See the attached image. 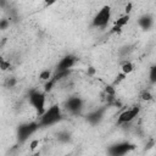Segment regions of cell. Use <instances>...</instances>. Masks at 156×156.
I'll return each instance as SVG.
<instances>
[{
  "mask_svg": "<svg viewBox=\"0 0 156 156\" xmlns=\"http://www.w3.org/2000/svg\"><path fill=\"white\" fill-rule=\"evenodd\" d=\"M17 84V79L15 78V77H10V78H7V80H6V87L7 88H13L15 85Z\"/></svg>",
  "mask_w": 156,
  "mask_h": 156,
  "instance_id": "obj_17",
  "label": "cell"
},
{
  "mask_svg": "<svg viewBox=\"0 0 156 156\" xmlns=\"http://www.w3.org/2000/svg\"><path fill=\"white\" fill-rule=\"evenodd\" d=\"M132 6H133V4H132V2H129V4H128V5L126 6V15H129V13H130Z\"/></svg>",
  "mask_w": 156,
  "mask_h": 156,
  "instance_id": "obj_22",
  "label": "cell"
},
{
  "mask_svg": "<svg viewBox=\"0 0 156 156\" xmlns=\"http://www.w3.org/2000/svg\"><path fill=\"white\" fill-rule=\"evenodd\" d=\"M39 126L37 122H26V123H21L18 124L17 129H16V138L17 141L20 144L26 143L37 130H38Z\"/></svg>",
  "mask_w": 156,
  "mask_h": 156,
  "instance_id": "obj_3",
  "label": "cell"
},
{
  "mask_svg": "<svg viewBox=\"0 0 156 156\" xmlns=\"http://www.w3.org/2000/svg\"><path fill=\"white\" fill-rule=\"evenodd\" d=\"M11 67V63H10V61H7V60H2V62L0 63V69L1 71H6V69H9Z\"/></svg>",
  "mask_w": 156,
  "mask_h": 156,
  "instance_id": "obj_18",
  "label": "cell"
},
{
  "mask_svg": "<svg viewBox=\"0 0 156 156\" xmlns=\"http://www.w3.org/2000/svg\"><path fill=\"white\" fill-rule=\"evenodd\" d=\"M149 77H150V82H151V84H155V83H156V66H151Z\"/></svg>",
  "mask_w": 156,
  "mask_h": 156,
  "instance_id": "obj_15",
  "label": "cell"
},
{
  "mask_svg": "<svg viewBox=\"0 0 156 156\" xmlns=\"http://www.w3.org/2000/svg\"><path fill=\"white\" fill-rule=\"evenodd\" d=\"M29 156H38V154H34V155H29Z\"/></svg>",
  "mask_w": 156,
  "mask_h": 156,
  "instance_id": "obj_25",
  "label": "cell"
},
{
  "mask_svg": "<svg viewBox=\"0 0 156 156\" xmlns=\"http://www.w3.org/2000/svg\"><path fill=\"white\" fill-rule=\"evenodd\" d=\"M138 24L143 30H150L154 26V17L150 13H144L138 18Z\"/></svg>",
  "mask_w": 156,
  "mask_h": 156,
  "instance_id": "obj_10",
  "label": "cell"
},
{
  "mask_svg": "<svg viewBox=\"0 0 156 156\" xmlns=\"http://www.w3.org/2000/svg\"><path fill=\"white\" fill-rule=\"evenodd\" d=\"M56 139L60 143H69L71 139H72V135H71V133H68L66 130H62V132H58L56 134Z\"/></svg>",
  "mask_w": 156,
  "mask_h": 156,
  "instance_id": "obj_12",
  "label": "cell"
},
{
  "mask_svg": "<svg viewBox=\"0 0 156 156\" xmlns=\"http://www.w3.org/2000/svg\"><path fill=\"white\" fill-rule=\"evenodd\" d=\"M77 62V57L72 54H67L65 55L57 63L56 66V72H61V71H71L72 67L76 65Z\"/></svg>",
  "mask_w": 156,
  "mask_h": 156,
  "instance_id": "obj_9",
  "label": "cell"
},
{
  "mask_svg": "<svg viewBox=\"0 0 156 156\" xmlns=\"http://www.w3.org/2000/svg\"><path fill=\"white\" fill-rule=\"evenodd\" d=\"M62 119V110L61 107L55 104V105H51L49 108H46L40 116H39V119H38V126L39 128H45V127H51L56 123H58Z\"/></svg>",
  "mask_w": 156,
  "mask_h": 156,
  "instance_id": "obj_1",
  "label": "cell"
},
{
  "mask_svg": "<svg viewBox=\"0 0 156 156\" xmlns=\"http://www.w3.org/2000/svg\"><path fill=\"white\" fill-rule=\"evenodd\" d=\"M94 72H95V69H94L93 67H90V68H89V74H93Z\"/></svg>",
  "mask_w": 156,
  "mask_h": 156,
  "instance_id": "obj_23",
  "label": "cell"
},
{
  "mask_svg": "<svg viewBox=\"0 0 156 156\" xmlns=\"http://www.w3.org/2000/svg\"><path fill=\"white\" fill-rule=\"evenodd\" d=\"M111 7L108 5H104L96 13L95 16L93 17V21H91V26L94 28H104L108 24L110 20H111Z\"/></svg>",
  "mask_w": 156,
  "mask_h": 156,
  "instance_id": "obj_4",
  "label": "cell"
},
{
  "mask_svg": "<svg viewBox=\"0 0 156 156\" xmlns=\"http://www.w3.org/2000/svg\"><path fill=\"white\" fill-rule=\"evenodd\" d=\"M2 60H4V57H2V56H0V63L2 62Z\"/></svg>",
  "mask_w": 156,
  "mask_h": 156,
  "instance_id": "obj_24",
  "label": "cell"
},
{
  "mask_svg": "<svg viewBox=\"0 0 156 156\" xmlns=\"http://www.w3.org/2000/svg\"><path fill=\"white\" fill-rule=\"evenodd\" d=\"M141 99H143V100H146V101H150V100L152 99V95L150 94V91L144 90V91L141 93Z\"/></svg>",
  "mask_w": 156,
  "mask_h": 156,
  "instance_id": "obj_19",
  "label": "cell"
},
{
  "mask_svg": "<svg viewBox=\"0 0 156 156\" xmlns=\"http://www.w3.org/2000/svg\"><path fill=\"white\" fill-rule=\"evenodd\" d=\"M133 69H134V65L132 62H124L122 65V73L126 74V76L129 74V73H132Z\"/></svg>",
  "mask_w": 156,
  "mask_h": 156,
  "instance_id": "obj_13",
  "label": "cell"
},
{
  "mask_svg": "<svg viewBox=\"0 0 156 156\" xmlns=\"http://www.w3.org/2000/svg\"><path fill=\"white\" fill-rule=\"evenodd\" d=\"M10 26V21L7 18H1L0 20V30H5L7 29Z\"/></svg>",
  "mask_w": 156,
  "mask_h": 156,
  "instance_id": "obj_16",
  "label": "cell"
},
{
  "mask_svg": "<svg viewBox=\"0 0 156 156\" xmlns=\"http://www.w3.org/2000/svg\"><path fill=\"white\" fill-rule=\"evenodd\" d=\"M38 145H39V140H38V139L33 140V141L30 143V145H29V146H30V150H32V151H33V150H35Z\"/></svg>",
  "mask_w": 156,
  "mask_h": 156,
  "instance_id": "obj_20",
  "label": "cell"
},
{
  "mask_svg": "<svg viewBox=\"0 0 156 156\" xmlns=\"http://www.w3.org/2000/svg\"><path fill=\"white\" fill-rule=\"evenodd\" d=\"M139 112H140V106L139 105H134L130 108L124 110L123 112L119 113V116L117 118V124L118 126H123V124L130 123L135 117H138Z\"/></svg>",
  "mask_w": 156,
  "mask_h": 156,
  "instance_id": "obj_6",
  "label": "cell"
},
{
  "mask_svg": "<svg viewBox=\"0 0 156 156\" xmlns=\"http://www.w3.org/2000/svg\"><path fill=\"white\" fill-rule=\"evenodd\" d=\"M51 77H52V73H51L50 69H43V71L39 73V78H40L41 80H44V82H48Z\"/></svg>",
  "mask_w": 156,
  "mask_h": 156,
  "instance_id": "obj_14",
  "label": "cell"
},
{
  "mask_svg": "<svg viewBox=\"0 0 156 156\" xmlns=\"http://www.w3.org/2000/svg\"><path fill=\"white\" fill-rule=\"evenodd\" d=\"M83 106H84V102H83V99L80 96H69L66 102H65V107L66 110L72 113V115H79L83 110Z\"/></svg>",
  "mask_w": 156,
  "mask_h": 156,
  "instance_id": "obj_7",
  "label": "cell"
},
{
  "mask_svg": "<svg viewBox=\"0 0 156 156\" xmlns=\"http://www.w3.org/2000/svg\"><path fill=\"white\" fill-rule=\"evenodd\" d=\"M28 101L30 106L35 110L38 117L46 110L45 102H46V95L44 91H40L38 89H32L28 93Z\"/></svg>",
  "mask_w": 156,
  "mask_h": 156,
  "instance_id": "obj_2",
  "label": "cell"
},
{
  "mask_svg": "<svg viewBox=\"0 0 156 156\" xmlns=\"http://www.w3.org/2000/svg\"><path fill=\"white\" fill-rule=\"evenodd\" d=\"M129 18H130V16H129V15H126V13H124L123 16H121L118 20L115 21V23H113V26H112L110 33H119V32L122 30V28L129 22Z\"/></svg>",
  "mask_w": 156,
  "mask_h": 156,
  "instance_id": "obj_11",
  "label": "cell"
},
{
  "mask_svg": "<svg viewBox=\"0 0 156 156\" xmlns=\"http://www.w3.org/2000/svg\"><path fill=\"white\" fill-rule=\"evenodd\" d=\"M107 108H108V106H101V107L95 108L94 111H91V112H89V113L87 115L85 121H87L89 124H91V126H98V124L104 119V116H105Z\"/></svg>",
  "mask_w": 156,
  "mask_h": 156,
  "instance_id": "obj_8",
  "label": "cell"
},
{
  "mask_svg": "<svg viewBox=\"0 0 156 156\" xmlns=\"http://www.w3.org/2000/svg\"><path fill=\"white\" fill-rule=\"evenodd\" d=\"M135 150V145L129 141H118L107 147L108 156H124L130 151Z\"/></svg>",
  "mask_w": 156,
  "mask_h": 156,
  "instance_id": "obj_5",
  "label": "cell"
},
{
  "mask_svg": "<svg viewBox=\"0 0 156 156\" xmlns=\"http://www.w3.org/2000/svg\"><path fill=\"white\" fill-rule=\"evenodd\" d=\"M126 78V74H123V73H121V74H118V77H117V79H116V82H115V84H118L121 80H123Z\"/></svg>",
  "mask_w": 156,
  "mask_h": 156,
  "instance_id": "obj_21",
  "label": "cell"
}]
</instances>
